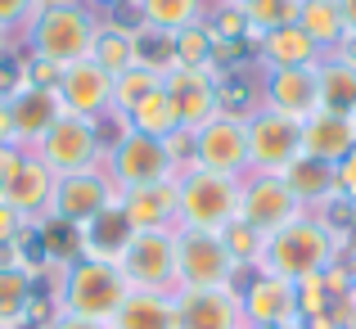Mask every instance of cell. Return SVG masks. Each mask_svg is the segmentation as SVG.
I'll return each instance as SVG.
<instances>
[{
  "label": "cell",
  "mask_w": 356,
  "mask_h": 329,
  "mask_svg": "<svg viewBox=\"0 0 356 329\" xmlns=\"http://www.w3.org/2000/svg\"><path fill=\"white\" fill-rule=\"evenodd\" d=\"M99 18L86 0H45L32 14V23L23 27V45L32 59H45L54 68H72V63L90 59L99 36Z\"/></svg>",
  "instance_id": "1"
},
{
  "label": "cell",
  "mask_w": 356,
  "mask_h": 329,
  "mask_svg": "<svg viewBox=\"0 0 356 329\" xmlns=\"http://www.w3.org/2000/svg\"><path fill=\"white\" fill-rule=\"evenodd\" d=\"M339 257H343V243L334 239V230L316 217V212H302V217L289 221L284 230L266 234L257 271H270V275L289 280V284H302V280L330 271Z\"/></svg>",
  "instance_id": "2"
},
{
  "label": "cell",
  "mask_w": 356,
  "mask_h": 329,
  "mask_svg": "<svg viewBox=\"0 0 356 329\" xmlns=\"http://www.w3.org/2000/svg\"><path fill=\"white\" fill-rule=\"evenodd\" d=\"M131 284L118 271V262L99 257H72L59 266L54 280V312L81 316V321H113V312L127 303Z\"/></svg>",
  "instance_id": "3"
},
{
  "label": "cell",
  "mask_w": 356,
  "mask_h": 329,
  "mask_svg": "<svg viewBox=\"0 0 356 329\" xmlns=\"http://www.w3.org/2000/svg\"><path fill=\"white\" fill-rule=\"evenodd\" d=\"M239 181L243 176H226V172H190L176 176L181 185V225L176 230H208L221 234L230 221H239Z\"/></svg>",
  "instance_id": "4"
},
{
  "label": "cell",
  "mask_w": 356,
  "mask_h": 329,
  "mask_svg": "<svg viewBox=\"0 0 356 329\" xmlns=\"http://www.w3.org/2000/svg\"><path fill=\"white\" fill-rule=\"evenodd\" d=\"M36 154H41V163L50 167L54 176L86 172V167H104V158H108L104 122H95V118H77V113H63V118L41 136Z\"/></svg>",
  "instance_id": "5"
},
{
  "label": "cell",
  "mask_w": 356,
  "mask_h": 329,
  "mask_svg": "<svg viewBox=\"0 0 356 329\" xmlns=\"http://www.w3.org/2000/svg\"><path fill=\"white\" fill-rule=\"evenodd\" d=\"M239 262L208 230H176V289H235Z\"/></svg>",
  "instance_id": "6"
},
{
  "label": "cell",
  "mask_w": 356,
  "mask_h": 329,
  "mask_svg": "<svg viewBox=\"0 0 356 329\" xmlns=\"http://www.w3.org/2000/svg\"><path fill=\"white\" fill-rule=\"evenodd\" d=\"M113 203H118V185H113V176H108V167H86V172H68V176L54 181L45 217L81 234L99 212L113 208Z\"/></svg>",
  "instance_id": "7"
},
{
  "label": "cell",
  "mask_w": 356,
  "mask_h": 329,
  "mask_svg": "<svg viewBox=\"0 0 356 329\" xmlns=\"http://www.w3.org/2000/svg\"><path fill=\"white\" fill-rule=\"evenodd\" d=\"M108 176H113L118 194L122 190H140V185H154V181H172L176 163L167 154L163 140L154 136H140V131L122 127L118 140H108V158H104Z\"/></svg>",
  "instance_id": "8"
},
{
  "label": "cell",
  "mask_w": 356,
  "mask_h": 329,
  "mask_svg": "<svg viewBox=\"0 0 356 329\" xmlns=\"http://www.w3.org/2000/svg\"><path fill=\"white\" fill-rule=\"evenodd\" d=\"M131 289L176 294V230H136L118 257Z\"/></svg>",
  "instance_id": "9"
},
{
  "label": "cell",
  "mask_w": 356,
  "mask_h": 329,
  "mask_svg": "<svg viewBox=\"0 0 356 329\" xmlns=\"http://www.w3.org/2000/svg\"><path fill=\"white\" fill-rule=\"evenodd\" d=\"M243 127H248V172L280 176L302 154V122L293 118H280L270 109H252L243 118Z\"/></svg>",
  "instance_id": "10"
},
{
  "label": "cell",
  "mask_w": 356,
  "mask_h": 329,
  "mask_svg": "<svg viewBox=\"0 0 356 329\" xmlns=\"http://www.w3.org/2000/svg\"><path fill=\"white\" fill-rule=\"evenodd\" d=\"M190 140H194V167L226 172V176H248V127H243L239 113L221 109L199 131H190Z\"/></svg>",
  "instance_id": "11"
},
{
  "label": "cell",
  "mask_w": 356,
  "mask_h": 329,
  "mask_svg": "<svg viewBox=\"0 0 356 329\" xmlns=\"http://www.w3.org/2000/svg\"><path fill=\"white\" fill-rule=\"evenodd\" d=\"M239 312L248 329H266V325H302L298 316V284L270 275V271H243L239 275Z\"/></svg>",
  "instance_id": "12"
},
{
  "label": "cell",
  "mask_w": 356,
  "mask_h": 329,
  "mask_svg": "<svg viewBox=\"0 0 356 329\" xmlns=\"http://www.w3.org/2000/svg\"><path fill=\"white\" fill-rule=\"evenodd\" d=\"M302 217V208H298V199L289 194V185L280 181V176L270 172H248L239 181V221L252 225V230L266 239V234L284 230L289 221Z\"/></svg>",
  "instance_id": "13"
},
{
  "label": "cell",
  "mask_w": 356,
  "mask_h": 329,
  "mask_svg": "<svg viewBox=\"0 0 356 329\" xmlns=\"http://www.w3.org/2000/svg\"><path fill=\"white\" fill-rule=\"evenodd\" d=\"M163 90L176 104L181 131H199L208 118L221 113V77L212 68H185V63H172V68L163 72Z\"/></svg>",
  "instance_id": "14"
},
{
  "label": "cell",
  "mask_w": 356,
  "mask_h": 329,
  "mask_svg": "<svg viewBox=\"0 0 356 329\" xmlns=\"http://www.w3.org/2000/svg\"><path fill=\"white\" fill-rule=\"evenodd\" d=\"M257 99H261V109L280 113V118L307 122L321 109V77H316V68H261Z\"/></svg>",
  "instance_id": "15"
},
{
  "label": "cell",
  "mask_w": 356,
  "mask_h": 329,
  "mask_svg": "<svg viewBox=\"0 0 356 329\" xmlns=\"http://www.w3.org/2000/svg\"><path fill=\"white\" fill-rule=\"evenodd\" d=\"M54 90H59L63 113L95 118V122L113 118V77H108L95 59H81V63H72V68H63Z\"/></svg>",
  "instance_id": "16"
},
{
  "label": "cell",
  "mask_w": 356,
  "mask_h": 329,
  "mask_svg": "<svg viewBox=\"0 0 356 329\" xmlns=\"http://www.w3.org/2000/svg\"><path fill=\"white\" fill-rule=\"evenodd\" d=\"M5 95H9V122H14V145H23V149H36L45 131L63 118L59 90H50V86H27L18 77Z\"/></svg>",
  "instance_id": "17"
},
{
  "label": "cell",
  "mask_w": 356,
  "mask_h": 329,
  "mask_svg": "<svg viewBox=\"0 0 356 329\" xmlns=\"http://www.w3.org/2000/svg\"><path fill=\"white\" fill-rule=\"evenodd\" d=\"M176 329H243L239 289H176Z\"/></svg>",
  "instance_id": "18"
},
{
  "label": "cell",
  "mask_w": 356,
  "mask_h": 329,
  "mask_svg": "<svg viewBox=\"0 0 356 329\" xmlns=\"http://www.w3.org/2000/svg\"><path fill=\"white\" fill-rule=\"evenodd\" d=\"M54 181H59V176H54L50 167L41 163V154H36V149H27L23 163H18L14 172L0 181V199H5L14 212H23V217L36 225V221H45V208H50Z\"/></svg>",
  "instance_id": "19"
},
{
  "label": "cell",
  "mask_w": 356,
  "mask_h": 329,
  "mask_svg": "<svg viewBox=\"0 0 356 329\" xmlns=\"http://www.w3.org/2000/svg\"><path fill=\"white\" fill-rule=\"evenodd\" d=\"M118 208L127 212L131 230H176L181 225V185L172 181H154L140 190H122Z\"/></svg>",
  "instance_id": "20"
},
{
  "label": "cell",
  "mask_w": 356,
  "mask_h": 329,
  "mask_svg": "<svg viewBox=\"0 0 356 329\" xmlns=\"http://www.w3.org/2000/svg\"><path fill=\"white\" fill-rule=\"evenodd\" d=\"M352 149H356V118H348V113L316 109L302 122V154L307 158H321V163L339 167Z\"/></svg>",
  "instance_id": "21"
},
{
  "label": "cell",
  "mask_w": 356,
  "mask_h": 329,
  "mask_svg": "<svg viewBox=\"0 0 356 329\" xmlns=\"http://www.w3.org/2000/svg\"><path fill=\"white\" fill-rule=\"evenodd\" d=\"M252 54H257V68H316V63L325 59V50L298 23L266 32L257 45H252Z\"/></svg>",
  "instance_id": "22"
},
{
  "label": "cell",
  "mask_w": 356,
  "mask_h": 329,
  "mask_svg": "<svg viewBox=\"0 0 356 329\" xmlns=\"http://www.w3.org/2000/svg\"><path fill=\"white\" fill-rule=\"evenodd\" d=\"M280 181L289 185V194L298 199L302 212H321L325 203L339 194V185H334V167L321 163V158H307V154H298L293 163L280 172Z\"/></svg>",
  "instance_id": "23"
},
{
  "label": "cell",
  "mask_w": 356,
  "mask_h": 329,
  "mask_svg": "<svg viewBox=\"0 0 356 329\" xmlns=\"http://www.w3.org/2000/svg\"><path fill=\"white\" fill-rule=\"evenodd\" d=\"M36 303V266L32 262H0V329H27Z\"/></svg>",
  "instance_id": "24"
},
{
  "label": "cell",
  "mask_w": 356,
  "mask_h": 329,
  "mask_svg": "<svg viewBox=\"0 0 356 329\" xmlns=\"http://www.w3.org/2000/svg\"><path fill=\"white\" fill-rule=\"evenodd\" d=\"M90 59L108 72V77H122L127 68L140 63V45H136V23H122L118 14L99 18V36H95V50Z\"/></svg>",
  "instance_id": "25"
},
{
  "label": "cell",
  "mask_w": 356,
  "mask_h": 329,
  "mask_svg": "<svg viewBox=\"0 0 356 329\" xmlns=\"http://www.w3.org/2000/svg\"><path fill=\"white\" fill-rule=\"evenodd\" d=\"M113 329H176V298L172 294H149L131 289L127 303L113 312Z\"/></svg>",
  "instance_id": "26"
},
{
  "label": "cell",
  "mask_w": 356,
  "mask_h": 329,
  "mask_svg": "<svg viewBox=\"0 0 356 329\" xmlns=\"http://www.w3.org/2000/svg\"><path fill=\"white\" fill-rule=\"evenodd\" d=\"M131 221H127V212L118 208H108V212H99L95 221L86 225V230L77 234V257H99V262H118L122 257V248H127V239H131Z\"/></svg>",
  "instance_id": "27"
},
{
  "label": "cell",
  "mask_w": 356,
  "mask_h": 329,
  "mask_svg": "<svg viewBox=\"0 0 356 329\" xmlns=\"http://www.w3.org/2000/svg\"><path fill=\"white\" fill-rule=\"evenodd\" d=\"M208 9H212L208 0H136V27L176 36V32H185V27L203 23Z\"/></svg>",
  "instance_id": "28"
},
{
  "label": "cell",
  "mask_w": 356,
  "mask_h": 329,
  "mask_svg": "<svg viewBox=\"0 0 356 329\" xmlns=\"http://www.w3.org/2000/svg\"><path fill=\"white\" fill-rule=\"evenodd\" d=\"M316 77H321V109L356 118V63H348L343 54H325L316 63Z\"/></svg>",
  "instance_id": "29"
},
{
  "label": "cell",
  "mask_w": 356,
  "mask_h": 329,
  "mask_svg": "<svg viewBox=\"0 0 356 329\" xmlns=\"http://www.w3.org/2000/svg\"><path fill=\"white\" fill-rule=\"evenodd\" d=\"M122 127L140 131V136H154V140H167L172 131H181V118H176V104L167 99V90L158 86V90H149L127 118H122Z\"/></svg>",
  "instance_id": "30"
},
{
  "label": "cell",
  "mask_w": 356,
  "mask_h": 329,
  "mask_svg": "<svg viewBox=\"0 0 356 329\" xmlns=\"http://www.w3.org/2000/svg\"><path fill=\"white\" fill-rule=\"evenodd\" d=\"M298 27L321 45L325 54L339 50V41L348 36L343 27V14H339V0H302V14H298Z\"/></svg>",
  "instance_id": "31"
},
{
  "label": "cell",
  "mask_w": 356,
  "mask_h": 329,
  "mask_svg": "<svg viewBox=\"0 0 356 329\" xmlns=\"http://www.w3.org/2000/svg\"><path fill=\"white\" fill-rule=\"evenodd\" d=\"M243 18H248V32H252V45L261 41L266 32L275 27H293L298 14H302V0H243Z\"/></svg>",
  "instance_id": "32"
},
{
  "label": "cell",
  "mask_w": 356,
  "mask_h": 329,
  "mask_svg": "<svg viewBox=\"0 0 356 329\" xmlns=\"http://www.w3.org/2000/svg\"><path fill=\"white\" fill-rule=\"evenodd\" d=\"M158 86H163V72L145 68V63H136V68H127L122 77H113V118L122 122L149 90H158Z\"/></svg>",
  "instance_id": "33"
},
{
  "label": "cell",
  "mask_w": 356,
  "mask_h": 329,
  "mask_svg": "<svg viewBox=\"0 0 356 329\" xmlns=\"http://www.w3.org/2000/svg\"><path fill=\"white\" fill-rule=\"evenodd\" d=\"M172 54L176 63H185V68H212V54H217V36H212L208 18L194 27H185V32L172 36Z\"/></svg>",
  "instance_id": "34"
},
{
  "label": "cell",
  "mask_w": 356,
  "mask_h": 329,
  "mask_svg": "<svg viewBox=\"0 0 356 329\" xmlns=\"http://www.w3.org/2000/svg\"><path fill=\"white\" fill-rule=\"evenodd\" d=\"M221 243L230 248V257L239 262V271H257V262H261V234L252 230V225H243V221H230L226 230H221Z\"/></svg>",
  "instance_id": "35"
},
{
  "label": "cell",
  "mask_w": 356,
  "mask_h": 329,
  "mask_svg": "<svg viewBox=\"0 0 356 329\" xmlns=\"http://www.w3.org/2000/svg\"><path fill=\"white\" fill-rule=\"evenodd\" d=\"M27 230H32V221H27L23 212H14L5 199H0V252H5V248H18Z\"/></svg>",
  "instance_id": "36"
},
{
  "label": "cell",
  "mask_w": 356,
  "mask_h": 329,
  "mask_svg": "<svg viewBox=\"0 0 356 329\" xmlns=\"http://www.w3.org/2000/svg\"><path fill=\"white\" fill-rule=\"evenodd\" d=\"M41 5H45V0H0V23H5L9 32H23Z\"/></svg>",
  "instance_id": "37"
},
{
  "label": "cell",
  "mask_w": 356,
  "mask_h": 329,
  "mask_svg": "<svg viewBox=\"0 0 356 329\" xmlns=\"http://www.w3.org/2000/svg\"><path fill=\"white\" fill-rule=\"evenodd\" d=\"M334 185H339V199L356 203V149H352L348 158H343L339 167H334Z\"/></svg>",
  "instance_id": "38"
},
{
  "label": "cell",
  "mask_w": 356,
  "mask_h": 329,
  "mask_svg": "<svg viewBox=\"0 0 356 329\" xmlns=\"http://www.w3.org/2000/svg\"><path fill=\"white\" fill-rule=\"evenodd\" d=\"M41 329H113V325H108V321H81V316H63V312H54Z\"/></svg>",
  "instance_id": "39"
},
{
  "label": "cell",
  "mask_w": 356,
  "mask_h": 329,
  "mask_svg": "<svg viewBox=\"0 0 356 329\" xmlns=\"http://www.w3.org/2000/svg\"><path fill=\"white\" fill-rule=\"evenodd\" d=\"M95 14H136V0H86Z\"/></svg>",
  "instance_id": "40"
},
{
  "label": "cell",
  "mask_w": 356,
  "mask_h": 329,
  "mask_svg": "<svg viewBox=\"0 0 356 329\" xmlns=\"http://www.w3.org/2000/svg\"><path fill=\"white\" fill-rule=\"evenodd\" d=\"M5 145H14V122H9V95L0 86V149Z\"/></svg>",
  "instance_id": "41"
},
{
  "label": "cell",
  "mask_w": 356,
  "mask_h": 329,
  "mask_svg": "<svg viewBox=\"0 0 356 329\" xmlns=\"http://www.w3.org/2000/svg\"><path fill=\"white\" fill-rule=\"evenodd\" d=\"M339 14H343V27H348V36H356V0H339Z\"/></svg>",
  "instance_id": "42"
},
{
  "label": "cell",
  "mask_w": 356,
  "mask_h": 329,
  "mask_svg": "<svg viewBox=\"0 0 356 329\" xmlns=\"http://www.w3.org/2000/svg\"><path fill=\"white\" fill-rule=\"evenodd\" d=\"M330 54H343L348 63H356V36H343V41H339V50H330Z\"/></svg>",
  "instance_id": "43"
},
{
  "label": "cell",
  "mask_w": 356,
  "mask_h": 329,
  "mask_svg": "<svg viewBox=\"0 0 356 329\" xmlns=\"http://www.w3.org/2000/svg\"><path fill=\"white\" fill-rule=\"evenodd\" d=\"M14 36H18V32H9V27L0 23V54H9V50H14Z\"/></svg>",
  "instance_id": "44"
},
{
  "label": "cell",
  "mask_w": 356,
  "mask_h": 329,
  "mask_svg": "<svg viewBox=\"0 0 356 329\" xmlns=\"http://www.w3.org/2000/svg\"><path fill=\"white\" fill-rule=\"evenodd\" d=\"M266 329H307V325H266Z\"/></svg>",
  "instance_id": "45"
},
{
  "label": "cell",
  "mask_w": 356,
  "mask_h": 329,
  "mask_svg": "<svg viewBox=\"0 0 356 329\" xmlns=\"http://www.w3.org/2000/svg\"><path fill=\"white\" fill-rule=\"evenodd\" d=\"M212 5H243V0H212Z\"/></svg>",
  "instance_id": "46"
},
{
  "label": "cell",
  "mask_w": 356,
  "mask_h": 329,
  "mask_svg": "<svg viewBox=\"0 0 356 329\" xmlns=\"http://www.w3.org/2000/svg\"><path fill=\"white\" fill-rule=\"evenodd\" d=\"M352 280H356V257H352Z\"/></svg>",
  "instance_id": "47"
},
{
  "label": "cell",
  "mask_w": 356,
  "mask_h": 329,
  "mask_svg": "<svg viewBox=\"0 0 356 329\" xmlns=\"http://www.w3.org/2000/svg\"><path fill=\"white\" fill-rule=\"evenodd\" d=\"M352 329H356V321H352Z\"/></svg>",
  "instance_id": "48"
},
{
  "label": "cell",
  "mask_w": 356,
  "mask_h": 329,
  "mask_svg": "<svg viewBox=\"0 0 356 329\" xmlns=\"http://www.w3.org/2000/svg\"><path fill=\"white\" fill-rule=\"evenodd\" d=\"M243 329H248V325H243Z\"/></svg>",
  "instance_id": "49"
}]
</instances>
